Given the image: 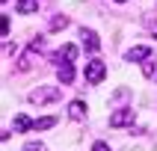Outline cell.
Masks as SVG:
<instances>
[{
	"label": "cell",
	"mask_w": 157,
	"mask_h": 151,
	"mask_svg": "<svg viewBox=\"0 0 157 151\" xmlns=\"http://www.w3.org/2000/svg\"><path fill=\"white\" fill-rule=\"evenodd\" d=\"M59 95H62L59 86H39L30 92V101L33 104H51V101H59Z\"/></svg>",
	"instance_id": "6da1fadb"
},
{
	"label": "cell",
	"mask_w": 157,
	"mask_h": 151,
	"mask_svg": "<svg viewBox=\"0 0 157 151\" xmlns=\"http://www.w3.org/2000/svg\"><path fill=\"white\" fill-rule=\"evenodd\" d=\"M83 77H86V83H92V86H98L101 80L107 77V65L101 59H92V62H86V71H83Z\"/></svg>",
	"instance_id": "7a4b0ae2"
},
{
	"label": "cell",
	"mask_w": 157,
	"mask_h": 151,
	"mask_svg": "<svg viewBox=\"0 0 157 151\" xmlns=\"http://www.w3.org/2000/svg\"><path fill=\"white\" fill-rule=\"evenodd\" d=\"M42 47H44V39H33V42H30V47L24 51V56H21V62H18V68H21V71H30V68H33L36 53L42 51Z\"/></svg>",
	"instance_id": "3957f363"
},
{
	"label": "cell",
	"mask_w": 157,
	"mask_h": 151,
	"mask_svg": "<svg viewBox=\"0 0 157 151\" xmlns=\"http://www.w3.org/2000/svg\"><path fill=\"white\" fill-rule=\"evenodd\" d=\"M133 119H136V113H133L131 107H122V110H116V113L110 115V127H124V124H133Z\"/></svg>",
	"instance_id": "277c9868"
},
{
	"label": "cell",
	"mask_w": 157,
	"mask_h": 151,
	"mask_svg": "<svg viewBox=\"0 0 157 151\" xmlns=\"http://www.w3.org/2000/svg\"><path fill=\"white\" fill-rule=\"evenodd\" d=\"M80 39H83V47H86V51H92V53L101 47V39H98L95 30H86V27H83V30H80Z\"/></svg>",
	"instance_id": "5b68a950"
},
{
	"label": "cell",
	"mask_w": 157,
	"mask_h": 151,
	"mask_svg": "<svg viewBox=\"0 0 157 151\" xmlns=\"http://www.w3.org/2000/svg\"><path fill=\"white\" fill-rule=\"evenodd\" d=\"M56 77H59L62 86H71V80H74V65H71V62H59V65H56Z\"/></svg>",
	"instance_id": "8992f818"
},
{
	"label": "cell",
	"mask_w": 157,
	"mask_h": 151,
	"mask_svg": "<svg viewBox=\"0 0 157 151\" xmlns=\"http://www.w3.org/2000/svg\"><path fill=\"white\" fill-rule=\"evenodd\" d=\"M53 59H56V62H62V59H65V62H74V59H77V44H62Z\"/></svg>",
	"instance_id": "52a82bcc"
},
{
	"label": "cell",
	"mask_w": 157,
	"mask_h": 151,
	"mask_svg": "<svg viewBox=\"0 0 157 151\" xmlns=\"http://www.w3.org/2000/svg\"><path fill=\"white\" fill-rule=\"evenodd\" d=\"M124 59L128 62H145V59H151V47H131V51L124 53Z\"/></svg>",
	"instance_id": "ba28073f"
},
{
	"label": "cell",
	"mask_w": 157,
	"mask_h": 151,
	"mask_svg": "<svg viewBox=\"0 0 157 151\" xmlns=\"http://www.w3.org/2000/svg\"><path fill=\"white\" fill-rule=\"evenodd\" d=\"M68 115L74 122H83V119H86V104H83V101H71L68 104Z\"/></svg>",
	"instance_id": "9c48e42d"
},
{
	"label": "cell",
	"mask_w": 157,
	"mask_h": 151,
	"mask_svg": "<svg viewBox=\"0 0 157 151\" xmlns=\"http://www.w3.org/2000/svg\"><path fill=\"white\" fill-rule=\"evenodd\" d=\"M12 127H15V133H24V130H30V127H33V122H30L24 113H18L15 122H12Z\"/></svg>",
	"instance_id": "30bf717a"
},
{
	"label": "cell",
	"mask_w": 157,
	"mask_h": 151,
	"mask_svg": "<svg viewBox=\"0 0 157 151\" xmlns=\"http://www.w3.org/2000/svg\"><path fill=\"white\" fill-rule=\"evenodd\" d=\"M15 9L21 12V15H30V12H36V9H39V0H18Z\"/></svg>",
	"instance_id": "8fae6325"
},
{
	"label": "cell",
	"mask_w": 157,
	"mask_h": 151,
	"mask_svg": "<svg viewBox=\"0 0 157 151\" xmlns=\"http://www.w3.org/2000/svg\"><path fill=\"white\" fill-rule=\"evenodd\" d=\"M53 124H56V115H44V119H36L33 122V130H48Z\"/></svg>",
	"instance_id": "7c38bea8"
},
{
	"label": "cell",
	"mask_w": 157,
	"mask_h": 151,
	"mask_svg": "<svg viewBox=\"0 0 157 151\" xmlns=\"http://www.w3.org/2000/svg\"><path fill=\"white\" fill-rule=\"evenodd\" d=\"M142 74L151 80V83H157V62H151V59H145L142 62Z\"/></svg>",
	"instance_id": "4fadbf2b"
},
{
	"label": "cell",
	"mask_w": 157,
	"mask_h": 151,
	"mask_svg": "<svg viewBox=\"0 0 157 151\" xmlns=\"http://www.w3.org/2000/svg\"><path fill=\"white\" fill-rule=\"evenodd\" d=\"M65 27H68V18L65 15H53L51 18V30L53 33H56V30H65Z\"/></svg>",
	"instance_id": "5bb4252c"
},
{
	"label": "cell",
	"mask_w": 157,
	"mask_h": 151,
	"mask_svg": "<svg viewBox=\"0 0 157 151\" xmlns=\"http://www.w3.org/2000/svg\"><path fill=\"white\" fill-rule=\"evenodd\" d=\"M0 36H3V39L9 36V18H6V15L0 18Z\"/></svg>",
	"instance_id": "9a60e30c"
},
{
	"label": "cell",
	"mask_w": 157,
	"mask_h": 151,
	"mask_svg": "<svg viewBox=\"0 0 157 151\" xmlns=\"http://www.w3.org/2000/svg\"><path fill=\"white\" fill-rule=\"evenodd\" d=\"M24 151H44V145H42V142H27Z\"/></svg>",
	"instance_id": "2e32d148"
},
{
	"label": "cell",
	"mask_w": 157,
	"mask_h": 151,
	"mask_svg": "<svg viewBox=\"0 0 157 151\" xmlns=\"http://www.w3.org/2000/svg\"><path fill=\"white\" fill-rule=\"evenodd\" d=\"M92 151H110V145H107V142H95V145H92Z\"/></svg>",
	"instance_id": "e0dca14e"
},
{
	"label": "cell",
	"mask_w": 157,
	"mask_h": 151,
	"mask_svg": "<svg viewBox=\"0 0 157 151\" xmlns=\"http://www.w3.org/2000/svg\"><path fill=\"white\" fill-rule=\"evenodd\" d=\"M116 3H128V0H116Z\"/></svg>",
	"instance_id": "ac0fdd59"
}]
</instances>
